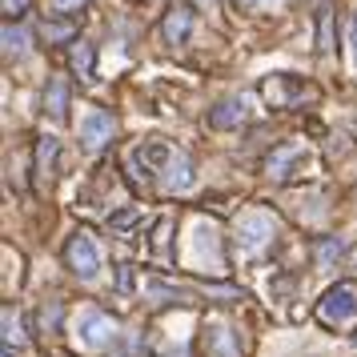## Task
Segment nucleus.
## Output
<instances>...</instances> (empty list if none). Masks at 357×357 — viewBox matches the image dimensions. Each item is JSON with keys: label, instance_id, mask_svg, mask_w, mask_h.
<instances>
[{"label": "nucleus", "instance_id": "obj_1", "mask_svg": "<svg viewBox=\"0 0 357 357\" xmlns=\"http://www.w3.org/2000/svg\"><path fill=\"white\" fill-rule=\"evenodd\" d=\"M317 321L321 325H345L357 321V285L349 281H337L333 289L317 301Z\"/></svg>", "mask_w": 357, "mask_h": 357}, {"label": "nucleus", "instance_id": "obj_2", "mask_svg": "<svg viewBox=\"0 0 357 357\" xmlns=\"http://www.w3.org/2000/svg\"><path fill=\"white\" fill-rule=\"evenodd\" d=\"M65 261L68 269L81 277V281H93L100 273V253H97V241H93V233L89 229H77L65 245Z\"/></svg>", "mask_w": 357, "mask_h": 357}, {"label": "nucleus", "instance_id": "obj_3", "mask_svg": "<svg viewBox=\"0 0 357 357\" xmlns=\"http://www.w3.org/2000/svg\"><path fill=\"white\" fill-rule=\"evenodd\" d=\"M201 349L205 357H241V333L221 317H209L201 325Z\"/></svg>", "mask_w": 357, "mask_h": 357}, {"label": "nucleus", "instance_id": "obj_4", "mask_svg": "<svg viewBox=\"0 0 357 357\" xmlns=\"http://www.w3.org/2000/svg\"><path fill=\"white\" fill-rule=\"evenodd\" d=\"M305 165H309V149L301 145V141H289V145H281V149L269 153L265 169H269L273 181H293L297 173H305Z\"/></svg>", "mask_w": 357, "mask_h": 357}, {"label": "nucleus", "instance_id": "obj_5", "mask_svg": "<svg viewBox=\"0 0 357 357\" xmlns=\"http://www.w3.org/2000/svg\"><path fill=\"white\" fill-rule=\"evenodd\" d=\"M193 24H197V13H193V4L189 0H173L169 4V13H165L161 20V36H165V45H185L189 36H193Z\"/></svg>", "mask_w": 357, "mask_h": 357}, {"label": "nucleus", "instance_id": "obj_6", "mask_svg": "<svg viewBox=\"0 0 357 357\" xmlns=\"http://www.w3.org/2000/svg\"><path fill=\"white\" fill-rule=\"evenodd\" d=\"M113 337H116L113 317H105L100 309H84L81 313V345L84 349H105Z\"/></svg>", "mask_w": 357, "mask_h": 357}, {"label": "nucleus", "instance_id": "obj_7", "mask_svg": "<svg viewBox=\"0 0 357 357\" xmlns=\"http://www.w3.org/2000/svg\"><path fill=\"white\" fill-rule=\"evenodd\" d=\"M116 132V121L113 113H105V109H89V113L81 116V145L84 149H100L109 145Z\"/></svg>", "mask_w": 357, "mask_h": 357}, {"label": "nucleus", "instance_id": "obj_8", "mask_svg": "<svg viewBox=\"0 0 357 357\" xmlns=\"http://www.w3.org/2000/svg\"><path fill=\"white\" fill-rule=\"evenodd\" d=\"M269 237H273V217L269 213H245L237 221V245L241 249H261Z\"/></svg>", "mask_w": 357, "mask_h": 357}, {"label": "nucleus", "instance_id": "obj_9", "mask_svg": "<svg viewBox=\"0 0 357 357\" xmlns=\"http://www.w3.org/2000/svg\"><path fill=\"white\" fill-rule=\"evenodd\" d=\"M249 121V100L245 97H229L217 109H209V129H237Z\"/></svg>", "mask_w": 357, "mask_h": 357}, {"label": "nucleus", "instance_id": "obj_10", "mask_svg": "<svg viewBox=\"0 0 357 357\" xmlns=\"http://www.w3.org/2000/svg\"><path fill=\"white\" fill-rule=\"evenodd\" d=\"M189 185H193V161L185 153H173V161L165 165L161 173V189L165 193H185Z\"/></svg>", "mask_w": 357, "mask_h": 357}, {"label": "nucleus", "instance_id": "obj_11", "mask_svg": "<svg viewBox=\"0 0 357 357\" xmlns=\"http://www.w3.org/2000/svg\"><path fill=\"white\" fill-rule=\"evenodd\" d=\"M173 153H177V149H169V141L149 137V141H141V149H137V161L145 165V173H165V165L173 161Z\"/></svg>", "mask_w": 357, "mask_h": 357}, {"label": "nucleus", "instance_id": "obj_12", "mask_svg": "<svg viewBox=\"0 0 357 357\" xmlns=\"http://www.w3.org/2000/svg\"><path fill=\"white\" fill-rule=\"evenodd\" d=\"M68 81L65 77H49V84H45V113L52 116V121H65L68 116Z\"/></svg>", "mask_w": 357, "mask_h": 357}, {"label": "nucleus", "instance_id": "obj_13", "mask_svg": "<svg viewBox=\"0 0 357 357\" xmlns=\"http://www.w3.org/2000/svg\"><path fill=\"white\" fill-rule=\"evenodd\" d=\"M56 153H61V141H56V137H40V141H36V177H40V181L52 177Z\"/></svg>", "mask_w": 357, "mask_h": 357}, {"label": "nucleus", "instance_id": "obj_14", "mask_svg": "<svg viewBox=\"0 0 357 357\" xmlns=\"http://www.w3.org/2000/svg\"><path fill=\"white\" fill-rule=\"evenodd\" d=\"M0 321H4V349H8V357H13V345H24V329H20V317L13 305H4V313H0Z\"/></svg>", "mask_w": 357, "mask_h": 357}, {"label": "nucleus", "instance_id": "obj_15", "mask_svg": "<svg viewBox=\"0 0 357 357\" xmlns=\"http://www.w3.org/2000/svg\"><path fill=\"white\" fill-rule=\"evenodd\" d=\"M73 73L81 81H93V45L89 40H73Z\"/></svg>", "mask_w": 357, "mask_h": 357}, {"label": "nucleus", "instance_id": "obj_16", "mask_svg": "<svg viewBox=\"0 0 357 357\" xmlns=\"http://www.w3.org/2000/svg\"><path fill=\"white\" fill-rule=\"evenodd\" d=\"M145 293L161 297V305H185V297H189L185 289H177V285H165V281H149Z\"/></svg>", "mask_w": 357, "mask_h": 357}, {"label": "nucleus", "instance_id": "obj_17", "mask_svg": "<svg viewBox=\"0 0 357 357\" xmlns=\"http://www.w3.org/2000/svg\"><path fill=\"white\" fill-rule=\"evenodd\" d=\"M265 100H273V105H293L289 77H273V81H265Z\"/></svg>", "mask_w": 357, "mask_h": 357}, {"label": "nucleus", "instance_id": "obj_18", "mask_svg": "<svg viewBox=\"0 0 357 357\" xmlns=\"http://www.w3.org/2000/svg\"><path fill=\"white\" fill-rule=\"evenodd\" d=\"M65 321V305L61 301H49V305H40V333H56Z\"/></svg>", "mask_w": 357, "mask_h": 357}, {"label": "nucleus", "instance_id": "obj_19", "mask_svg": "<svg viewBox=\"0 0 357 357\" xmlns=\"http://www.w3.org/2000/svg\"><path fill=\"white\" fill-rule=\"evenodd\" d=\"M40 36H45L49 45H56V40H73L77 29H73L68 20H45V24H40Z\"/></svg>", "mask_w": 357, "mask_h": 357}, {"label": "nucleus", "instance_id": "obj_20", "mask_svg": "<svg viewBox=\"0 0 357 357\" xmlns=\"http://www.w3.org/2000/svg\"><path fill=\"white\" fill-rule=\"evenodd\" d=\"M341 249H345V245H341V237H325V241H317V265H321V269H329V265L341 257Z\"/></svg>", "mask_w": 357, "mask_h": 357}, {"label": "nucleus", "instance_id": "obj_21", "mask_svg": "<svg viewBox=\"0 0 357 357\" xmlns=\"http://www.w3.org/2000/svg\"><path fill=\"white\" fill-rule=\"evenodd\" d=\"M24 49H29V36H24V29L4 24V52H8V56H20Z\"/></svg>", "mask_w": 357, "mask_h": 357}, {"label": "nucleus", "instance_id": "obj_22", "mask_svg": "<svg viewBox=\"0 0 357 357\" xmlns=\"http://www.w3.org/2000/svg\"><path fill=\"white\" fill-rule=\"evenodd\" d=\"M132 221H141V209H137V205H129V209L113 213V217H109V229H113V233H125Z\"/></svg>", "mask_w": 357, "mask_h": 357}, {"label": "nucleus", "instance_id": "obj_23", "mask_svg": "<svg viewBox=\"0 0 357 357\" xmlns=\"http://www.w3.org/2000/svg\"><path fill=\"white\" fill-rule=\"evenodd\" d=\"M49 4H52V13H61V17H73V13H81L89 0H49Z\"/></svg>", "mask_w": 357, "mask_h": 357}, {"label": "nucleus", "instance_id": "obj_24", "mask_svg": "<svg viewBox=\"0 0 357 357\" xmlns=\"http://www.w3.org/2000/svg\"><path fill=\"white\" fill-rule=\"evenodd\" d=\"M169 229H173V221H169V217H161V221H157V229H153V249H157V253H161L165 241H169Z\"/></svg>", "mask_w": 357, "mask_h": 357}, {"label": "nucleus", "instance_id": "obj_25", "mask_svg": "<svg viewBox=\"0 0 357 357\" xmlns=\"http://www.w3.org/2000/svg\"><path fill=\"white\" fill-rule=\"evenodd\" d=\"M24 4H29V0H4V13L17 17V13H24Z\"/></svg>", "mask_w": 357, "mask_h": 357}, {"label": "nucleus", "instance_id": "obj_26", "mask_svg": "<svg viewBox=\"0 0 357 357\" xmlns=\"http://www.w3.org/2000/svg\"><path fill=\"white\" fill-rule=\"evenodd\" d=\"M349 49H354V61H357V13H354V20H349Z\"/></svg>", "mask_w": 357, "mask_h": 357}, {"label": "nucleus", "instance_id": "obj_27", "mask_svg": "<svg viewBox=\"0 0 357 357\" xmlns=\"http://www.w3.org/2000/svg\"><path fill=\"white\" fill-rule=\"evenodd\" d=\"M233 4H237V8H257L261 0H233Z\"/></svg>", "mask_w": 357, "mask_h": 357}, {"label": "nucleus", "instance_id": "obj_28", "mask_svg": "<svg viewBox=\"0 0 357 357\" xmlns=\"http://www.w3.org/2000/svg\"><path fill=\"white\" fill-rule=\"evenodd\" d=\"M165 357H189V354H185V349H169Z\"/></svg>", "mask_w": 357, "mask_h": 357}]
</instances>
